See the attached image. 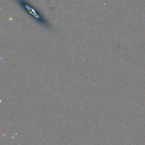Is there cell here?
Segmentation results:
<instances>
[{"label":"cell","mask_w":145,"mask_h":145,"mask_svg":"<svg viewBox=\"0 0 145 145\" xmlns=\"http://www.w3.org/2000/svg\"><path fill=\"white\" fill-rule=\"evenodd\" d=\"M16 1H17V3L20 5V7L25 10L27 13H29V15H31L34 19L37 20L38 23L42 24L43 26H45V27H47V28H52V25L50 24V22L47 21L46 18L41 13H39L36 10V8H34V6L31 5L30 2H28L27 0H16Z\"/></svg>","instance_id":"obj_1"}]
</instances>
